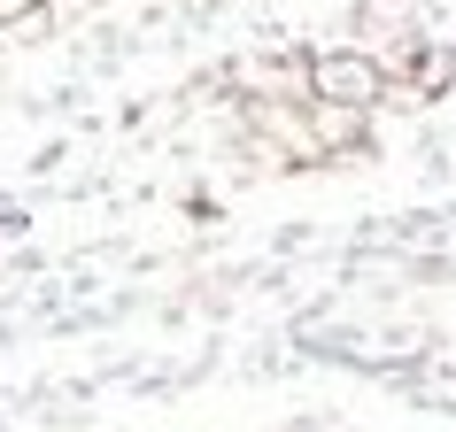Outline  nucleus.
I'll list each match as a JSON object with an SVG mask.
<instances>
[{
    "label": "nucleus",
    "instance_id": "obj_1",
    "mask_svg": "<svg viewBox=\"0 0 456 432\" xmlns=\"http://www.w3.org/2000/svg\"><path fill=\"white\" fill-rule=\"evenodd\" d=\"M310 100L363 116L371 100H387V62L379 54H317L310 62Z\"/></svg>",
    "mask_w": 456,
    "mask_h": 432
}]
</instances>
